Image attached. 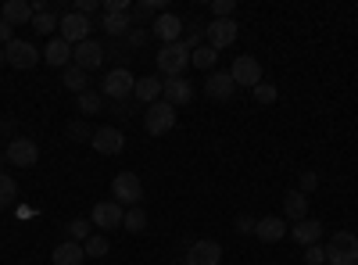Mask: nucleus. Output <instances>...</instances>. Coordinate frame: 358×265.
I'll return each instance as SVG.
<instances>
[{
	"label": "nucleus",
	"instance_id": "obj_38",
	"mask_svg": "<svg viewBox=\"0 0 358 265\" xmlns=\"http://www.w3.org/2000/svg\"><path fill=\"white\" fill-rule=\"evenodd\" d=\"M305 265H326V248L322 244L305 248Z\"/></svg>",
	"mask_w": 358,
	"mask_h": 265
},
{
	"label": "nucleus",
	"instance_id": "obj_4",
	"mask_svg": "<svg viewBox=\"0 0 358 265\" xmlns=\"http://www.w3.org/2000/svg\"><path fill=\"white\" fill-rule=\"evenodd\" d=\"M176 108L172 104H165V101H158V104H151L147 108V115H143V129L151 133V136H165V133H172L176 129Z\"/></svg>",
	"mask_w": 358,
	"mask_h": 265
},
{
	"label": "nucleus",
	"instance_id": "obj_26",
	"mask_svg": "<svg viewBox=\"0 0 358 265\" xmlns=\"http://www.w3.org/2000/svg\"><path fill=\"white\" fill-rule=\"evenodd\" d=\"M215 62H219V50H215V47H208V43H201V47L190 54V65H194V69H201V72L215 69Z\"/></svg>",
	"mask_w": 358,
	"mask_h": 265
},
{
	"label": "nucleus",
	"instance_id": "obj_40",
	"mask_svg": "<svg viewBox=\"0 0 358 265\" xmlns=\"http://www.w3.org/2000/svg\"><path fill=\"white\" fill-rule=\"evenodd\" d=\"M69 136H72V140H94V129H90L86 122H72V126H69Z\"/></svg>",
	"mask_w": 358,
	"mask_h": 265
},
{
	"label": "nucleus",
	"instance_id": "obj_45",
	"mask_svg": "<svg viewBox=\"0 0 358 265\" xmlns=\"http://www.w3.org/2000/svg\"><path fill=\"white\" fill-rule=\"evenodd\" d=\"M129 47H140V43H147V29H129Z\"/></svg>",
	"mask_w": 358,
	"mask_h": 265
},
{
	"label": "nucleus",
	"instance_id": "obj_42",
	"mask_svg": "<svg viewBox=\"0 0 358 265\" xmlns=\"http://www.w3.org/2000/svg\"><path fill=\"white\" fill-rule=\"evenodd\" d=\"M104 15H129V0H108Z\"/></svg>",
	"mask_w": 358,
	"mask_h": 265
},
{
	"label": "nucleus",
	"instance_id": "obj_1",
	"mask_svg": "<svg viewBox=\"0 0 358 265\" xmlns=\"http://www.w3.org/2000/svg\"><path fill=\"white\" fill-rule=\"evenodd\" d=\"M326 262L330 265H355L358 262V237L351 229H337L326 244Z\"/></svg>",
	"mask_w": 358,
	"mask_h": 265
},
{
	"label": "nucleus",
	"instance_id": "obj_44",
	"mask_svg": "<svg viewBox=\"0 0 358 265\" xmlns=\"http://www.w3.org/2000/svg\"><path fill=\"white\" fill-rule=\"evenodd\" d=\"M97 8H101V4H97V0H76V11H79V15H86V18H90V15H94Z\"/></svg>",
	"mask_w": 358,
	"mask_h": 265
},
{
	"label": "nucleus",
	"instance_id": "obj_18",
	"mask_svg": "<svg viewBox=\"0 0 358 265\" xmlns=\"http://www.w3.org/2000/svg\"><path fill=\"white\" fill-rule=\"evenodd\" d=\"M162 90H165V83L158 79V76H147V79H136V86H133V101H140V104H158L162 101Z\"/></svg>",
	"mask_w": 358,
	"mask_h": 265
},
{
	"label": "nucleus",
	"instance_id": "obj_32",
	"mask_svg": "<svg viewBox=\"0 0 358 265\" xmlns=\"http://www.w3.org/2000/svg\"><path fill=\"white\" fill-rule=\"evenodd\" d=\"M33 29L40 36H50L54 29H57V15L54 11H40V15H33Z\"/></svg>",
	"mask_w": 358,
	"mask_h": 265
},
{
	"label": "nucleus",
	"instance_id": "obj_25",
	"mask_svg": "<svg viewBox=\"0 0 358 265\" xmlns=\"http://www.w3.org/2000/svg\"><path fill=\"white\" fill-rule=\"evenodd\" d=\"M62 86H65L69 94H76V97L90 90V83H86V72H83V69H76V65L62 69Z\"/></svg>",
	"mask_w": 358,
	"mask_h": 265
},
{
	"label": "nucleus",
	"instance_id": "obj_13",
	"mask_svg": "<svg viewBox=\"0 0 358 265\" xmlns=\"http://www.w3.org/2000/svg\"><path fill=\"white\" fill-rule=\"evenodd\" d=\"M229 76H233L236 86H251V90H255V86L262 83V65H258V57H251V54L236 57L233 69H229Z\"/></svg>",
	"mask_w": 358,
	"mask_h": 265
},
{
	"label": "nucleus",
	"instance_id": "obj_20",
	"mask_svg": "<svg viewBox=\"0 0 358 265\" xmlns=\"http://www.w3.org/2000/svg\"><path fill=\"white\" fill-rule=\"evenodd\" d=\"M204 90H208V97H212V101H229V97L236 94V83H233L229 72H212V76H208Z\"/></svg>",
	"mask_w": 358,
	"mask_h": 265
},
{
	"label": "nucleus",
	"instance_id": "obj_37",
	"mask_svg": "<svg viewBox=\"0 0 358 265\" xmlns=\"http://www.w3.org/2000/svg\"><path fill=\"white\" fill-rule=\"evenodd\" d=\"M201 40H204V25H190V33L183 36V47H187V50L194 54V50L201 47Z\"/></svg>",
	"mask_w": 358,
	"mask_h": 265
},
{
	"label": "nucleus",
	"instance_id": "obj_17",
	"mask_svg": "<svg viewBox=\"0 0 358 265\" xmlns=\"http://www.w3.org/2000/svg\"><path fill=\"white\" fill-rule=\"evenodd\" d=\"M287 219H280V215H265V219H258V226H255V237L262 241V244H276V241H283L287 237Z\"/></svg>",
	"mask_w": 358,
	"mask_h": 265
},
{
	"label": "nucleus",
	"instance_id": "obj_24",
	"mask_svg": "<svg viewBox=\"0 0 358 265\" xmlns=\"http://www.w3.org/2000/svg\"><path fill=\"white\" fill-rule=\"evenodd\" d=\"M0 18L11 22V25H25V22H33V4H29V0H8Z\"/></svg>",
	"mask_w": 358,
	"mask_h": 265
},
{
	"label": "nucleus",
	"instance_id": "obj_7",
	"mask_svg": "<svg viewBox=\"0 0 358 265\" xmlns=\"http://www.w3.org/2000/svg\"><path fill=\"white\" fill-rule=\"evenodd\" d=\"M57 29H62V40H65V43L79 47L83 40H90V29H94V22H90L86 15H79V11H65L62 18H57Z\"/></svg>",
	"mask_w": 358,
	"mask_h": 265
},
{
	"label": "nucleus",
	"instance_id": "obj_22",
	"mask_svg": "<svg viewBox=\"0 0 358 265\" xmlns=\"http://www.w3.org/2000/svg\"><path fill=\"white\" fill-rule=\"evenodd\" d=\"M283 219H287V222L308 219V197H305L301 190H290V194L283 197Z\"/></svg>",
	"mask_w": 358,
	"mask_h": 265
},
{
	"label": "nucleus",
	"instance_id": "obj_43",
	"mask_svg": "<svg viewBox=\"0 0 358 265\" xmlns=\"http://www.w3.org/2000/svg\"><path fill=\"white\" fill-rule=\"evenodd\" d=\"M11 33H15V25H11V22H4V18H0V47H8V43L15 40Z\"/></svg>",
	"mask_w": 358,
	"mask_h": 265
},
{
	"label": "nucleus",
	"instance_id": "obj_47",
	"mask_svg": "<svg viewBox=\"0 0 358 265\" xmlns=\"http://www.w3.org/2000/svg\"><path fill=\"white\" fill-rule=\"evenodd\" d=\"M8 65V54H4V47H0V69H4Z\"/></svg>",
	"mask_w": 358,
	"mask_h": 265
},
{
	"label": "nucleus",
	"instance_id": "obj_46",
	"mask_svg": "<svg viewBox=\"0 0 358 265\" xmlns=\"http://www.w3.org/2000/svg\"><path fill=\"white\" fill-rule=\"evenodd\" d=\"M11 129H15V122H11V119H0V133H11Z\"/></svg>",
	"mask_w": 358,
	"mask_h": 265
},
{
	"label": "nucleus",
	"instance_id": "obj_6",
	"mask_svg": "<svg viewBox=\"0 0 358 265\" xmlns=\"http://www.w3.org/2000/svg\"><path fill=\"white\" fill-rule=\"evenodd\" d=\"M111 194L118 204H129V208H136V204L143 201V183L136 172H118L111 180Z\"/></svg>",
	"mask_w": 358,
	"mask_h": 265
},
{
	"label": "nucleus",
	"instance_id": "obj_49",
	"mask_svg": "<svg viewBox=\"0 0 358 265\" xmlns=\"http://www.w3.org/2000/svg\"><path fill=\"white\" fill-rule=\"evenodd\" d=\"M355 265H358V262H355Z\"/></svg>",
	"mask_w": 358,
	"mask_h": 265
},
{
	"label": "nucleus",
	"instance_id": "obj_15",
	"mask_svg": "<svg viewBox=\"0 0 358 265\" xmlns=\"http://www.w3.org/2000/svg\"><path fill=\"white\" fill-rule=\"evenodd\" d=\"M122 219H126V212H122V204H118V201L94 204V226L97 229H118V226H122Z\"/></svg>",
	"mask_w": 358,
	"mask_h": 265
},
{
	"label": "nucleus",
	"instance_id": "obj_34",
	"mask_svg": "<svg viewBox=\"0 0 358 265\" xmlns=\"http://www.w3.org/2000/svg\"><path fill=\"white\" fill-rule=\"evenodd\" d=\"M251 94H255V101H258V104H273V101L280 97V90H276V86H273V83H268V79H262V83L255 86V90H251Z\"/></svg>",
	"mask_w": 358,
	"mask_h": 265
},
{
	"label": "nucleus",
	"instance_id": "obj_39",
	"mask_svg": "<svg viewBox=\"0 0 358 265\" xmlns=\"http://www.w3.org/2000/svg\"><path fill=\"white\" fill-rule=\"evenodd\" d=\"M315 187H319V172H301V183H297V190H301V194L308 197Z\"/></svg>",
	"mask_w": 358,
	"mask_h": 265
},
{
	"label": "nucleus",
	"instance_id": "obj_29",
	"mask_svg": "<svg viewBox=\"0 0 358 265\" xmlns=\"http://www.w3.org/2000/svg\"><path fill=\"white\" fill-rule=\"evenodd\" d=\"M76 104H79V111H83V115H97V111L104 108V97H101L97 90H86V94H79V97H76Z\"/></svg>",
	"mask_w": 358,
	"mask_h": 265
},
{
	"label": "nucleus",
	"instance_id": "obj_19",
	"mask_svg": "<svg viewBox=\"0 0 358 265\" xmlns=\"http://www.w3.org/2000/svg\"><path fill=\"white\" fill-rule=\"evenodd\" d=\"M43 62L50 69H69L72 65V43H65L62 36H54L47 47H43Z\"/></svg>",
	"mask_w": 358,
	"mask_h": 265
},
{
	"label": "nucleus",
	"instance_id": "obj_30",
	"mask_svg": "<svg viewBox=\"0 0 358 265\" xmlns=\"http://www.w3.org/2000/svg\"><path fill=\"white\" fill-rule=\"evenodd\" d=\"M18 197V183L11 180L8 172H0V208H8V204H15Z\"/></svg>",
	"mask_w": 358,
	"mask_h": 265
},
{
	"label": "nucleus",
	"instance_id": "obj_9",
	"mask_svg": "<svg viewBox=\"0 0 358 265\" xmlns=\"http://www.w3.org/2000/svg\"><path fill=\"white\" fill-rule=\"evenodd\" d=\"M72 65L83 69L86 76L94 72V69H101V65H104V43H97L94 36H90V40H83L79 47H72Z\"/></svg>",
	"mask_w": 358,
	"mask_h": 265
},
{
	"label": "nucleus",
	"instance_id": "obj_36",
	"mask_svg": "<svg viewBox=\"0 0 358 265\" xmlns=\"http://www.w3.org/2000/svg\"><path fill=\"white\" fill-rule=\"evenodd\" d=\"M236 0H212V18H233Z\"/></svg>",
	"mask_w": 358,
	"mask_h": 265
},
{
	"label": "nucleus",
	"instance_id": "obj_35",
	"mask_svg": "<svg viewBox=\"0 0 358 265\" xmlns=\"http://www.w3.org/2000/svg\"><path fill=\"white\" fill-rule=\"evenodd\" d=\"M90 233H94V229H90V219H72V222H69V241L83 244Z\"/></svg>",
	"mask_w": 358,
	"mask_h": 265
},
{
	"label": "nucleus",
	"instance_id": "obj_5",
	"mask_svg": "<svg viewBox=\"0 0 358 265\" xmlns=\"http://www.w3.org/2000/svg\"><path fill=\"white\" fill-rule=\"evenodd\" d=\"M133 86H136V79H133L129 69H111L101 83V97H111V101L122 104L126 97H133Z\"/></svg>",
	"mask_w": 358,
	"mask_h": 265
},
{
	"label": "nucleus",
	"instance_id": "obj_48",
	"mask_svg": "<svg viewBox=\"0 0 358 265\" xmlns=\"http://www.w3.org/2000/svg\"><path fill=\"white\" fill-rule=\"evenodd\" d=\"M326 265H330V262H326Z\"/></svg>",
	"mask_w": 358,
	"mask_h": 265
},
{
	"label": "nucleus",
	"instance_id": "obj_2",
	"mask_svg": "<svg viewBox=\"0 0 358 265\" xmlns=\"http://www.w3.org/2000/svg\"><path fill=\"white\" fill-rule=\"evenodd\" d=\"M155 62H158V72H162L165 79H179V76H183V72L190 69V50L183 47V40H179V43L162 47Z\"/></svg>",
	"mask_w": 358,
	"mask_h": 265
},
{
	"label": "nucleus",
	"instance_id": "obj_14",
	"mask_svg": "<svg viewBox=\"0 0 358 265\" xmlns=\"http://www.w3.org/2000/svg\"><path fill=\"white\" fill-rule=\"evenodd\" d=\"M219 262H222L219 241H194L187 251V265H219Z\"/></svg>",
	"mask_w": 358,
	"mask_h": 265
},
{
	"label": "nucleus",
	"instance_id": "obj_27",
	"mask_svg": "<svg viewBox=\"0 0 358 265\" xmlns=\"http://www.w3.org/2000/svg\"><path fill=\"white\" fill-rule=\"evenodd\" d=\"M133 18L129 15H104V33L108 36H129Z\"/></svg>",
	"mask_w": 358,
	"mask_h": 265
},
{
	"label": "nucleus",
	"instance_id": "obj_10",
	"mask_svg": "<svg viewBox=\"0 0 358 265\" xmlns=\"http://www.w3.org/2000/svg\"><path fill=\"white\" fill-rule=\"evenodd\" d=\"M151 36H158V40H162V47L179 43V40H183V18L172 15V11H162V15L151 22Z\"/></svg>",
	"mask_w": 358,
	"mask_h": 265
},
{
	"label": "nucleus",
	"instance_id": "obj_3",
	"mask_svg": "<svg viewBox=\"0 0 358 265\" xmlns=\"http://www.w3.org/2000/svg\"><path fill=\"white\" fill-rule=\"evenodd\" d=\"M4 158H8V165H15V169H33V165L40 162V143L29 140V136H15V140H8V147H4Z\"/></svg>",
	"mask_w": 358,
	"mask_h": 265
},
{
	"label": "nucleus",
	"instance_id": "obj_23",
	"mask_svg": "<svg viewBox=\"0 0 358 265\" xmlns=\"http://www.w3.org/2000/svg\"><path fill=\"white\" fill-rule=\"evenodd\" d=\"M83 258H86V251H83V244H76V241H65V244H57V248L50 251V262H54V265H83Z\"/></svg>",
	"mask_w": 358,
	"mask_h": 265
},
{
	"label": "nucleus",
	"instance_id": "obj_41",
	"mask_svg": "<svg viewBox=\"0 0 358 265\" xmlns=\"http://www.w3.org/2000/svg\"><path fill=\"white\" fill-rule=\"evenodd\" d=\"M236 233H241V237H248V233H255V226H258V219H251V215H236Z\"/></svg>",
	"mask_w": 358,
	"mask_h": 265
},
{
	"label": "nucleus",
	"instance_id": "obj_11",
	"mask_svg": "<svg viewBox=\"0 0 358 265\" xmlns=\"http://www.w3.org/2000/svg\"><path fill=\"white\" fill-rule=\"evenodd\" d=\"M4 54H8V65H11V69H33L40 57H43L33 40H11V43L4 47Z\"/></svg>",
	"mask_w": 358,
	"mask_h": 265
},
{
	"label": "nucleus",
	"instance_id": "obj_31",
	"mask_svg": "<svg viewBox=\"0 0 358 265\" xmlns=\"http://www.w3.org/2000/svg\"><path fill=\"white\" fill-rule=\"evenodd\" d=\"M122 226H126L129 233H143V229H147V212H143L140 204H136V208H129V212H126Z\"/></svg>",
	"mask_w": 358,
	"mask_h": 265
},
{
	"label": "nucleus",
	"instance_id": "obj_33",
	"mask_svg": "<svg viewBox=\"0 0 358 265\" xmlns=\"http://www.w3.org/2000/svg\"><path fill=\"white\" fill-rule=\"evenodd\" d=\"M165 11V0H140L133 8V18H151V15H162Z\"/></svg>",
	"mask_w": 358,
	"mask_h": 265
},
{
	"label": "nucleus",
	"instance_id": "obj_21",
	"mask_svg": "<svg viewBox=\"0 0 358 265\" xmlns=\"http://www.w3.org/2000/svg\"><path fill=\"white\" fill-rule=\"evenodd\" d=\"M294 244H301V248H312L322 241V222L319 219H301V222H294Z\"/></svg>",
	"mask_w": 358,
	"mask_h": 265
},
{
	"label": "nucleus",
	"instance_id": "obj_8",
	"mask_svg": "<svg viewBox=\"0 0 358 265\" xmlns=\"http://www.w3.org/2000/svg\"><path fill=\"white\" fill-rule=\"evenodd\" d=\"M236 33H241V25H236V18H212L204 29V36H208V47H215V50H226L236 43Z\"/></svg>",
	"mask_w": 358,
	"mask_h": 265
},
{
	"label": "nucleus",
	"instance_id": "obj_28",
	"mask_svg": "<svg viewBox=\"0 0 358 265\" xmlns=\"http://www.w3.org/2000/svg\"><path fill=\"white\" fill-rule=\"evenodd\" d=\"M83 251H86V258H104L111 251V244H108V237H101V233H90V237L83 241Z\"/></svg>",
	"mask_w": 358,
	"mask_h": 265
},
{
	"label": "nucleus",
	"instance_id": "obj_16",
	"mask_svg": "<svg viewBox=\"0 0 358 265\" xmlns=\"http://www.w3.org/2000/svg\"><path fill=\"white\" fill-rule=\"evenodd\" d=\"M162 101L172 104V108H183L194 101V83H187L183 76L179 79H165V90H162Z\"/></svg>",
	"mask_w": 358,
	"mask_h": 265
},
{
	"label": "nucleus",
	"instance_id": "obj_12",
	"mask_svg": "<svg viewBox=\"0 0 358 265\" xmlns=\"http://www.w3.org/2000/svg\"><path fill=\"white\" fill-rule=\"evenodd\" d=\"M94 151L97 155H122V147H126V133L118 129V126H101L94 129Z\"/></svg>",
	"mask_w": 358,
	"mask_h": 265
}]
</instances>
